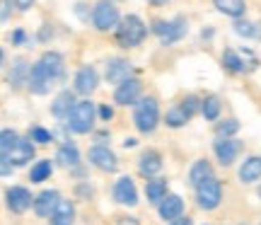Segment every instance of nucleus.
Wrapping results in <instances>:
<instances>
[{
    "label": "nucleus",
    "mask_w": 261,
    "mask_h": 225,
    "mask_svg": "<svg viewBox=\"0 0 261 225\" xmlns=\"http://www.w3.org/2000/svg\"><path fill=\"white\" fill-rule=\"evenodd\" d=\"M133 123L140 133H152L160 123V107L155 97H140L133 109Z\"/></svg>",
    "instance_id": "f257e3e1"
},
{
    "label": "nucleus",
    "mask_w": 261,
    "mask_h": 225,
    "mask_svg": "<svg viewBox=\"0 0 261 225\" xmlns=\"http://www.w3.org/2000/svg\"><path fill=\"white\" fill-rule=\"evenodd\" d=\"M145 34H148V27H145V22L138 15H126L121 19V24L116 27V41L126 48L138 46L140 41L145 39Z\"/></svg>",
    "instance_id": "f03ea898"
},
{
    "label": "nucleus",
    "mask_w": 261,
    "mask_h": 225,
    "mask_svg": "<svg viewBox=\"0 0 261 225\" xmlns=\"http://www.w3.org/2000/svg\"><path fill=\"white\" fill-rule=\"evenodd\" d=\"M94 116H97V107L90 99L75 104V109L68 116V129L73 133H90L94 129Z\"/></svg>",
    "instance_id": "7ed1b4c3"
},
{
    "label": "nucleus",
    "mask_w": 261,
    "mask_h": 225,
    "mask_svg": "<svg viewBox=\"0 0 261 225\" xmlns=\"http://www.w3.org/2000/svg\"><path fill=\"white\" fill-rule=\"evenodd\" d=\"M196 201H198V206L205 208V211L218 208L220 201H223V184H220L215 177L201 182V184L196 187Z\"/></svg>",
    "instance_id": "20e7f679"
},
{
    "label": "nucleus",
    "mask_w": 261,
    "mask_h": 225,
    "mask_svg": "<svg viewBox=\"0 0 261 225\" xmlns=\"http://www.w3.org/2000/svg\"><path fill=\"white\" fill-rule=\"evenodd\" d=\"M198 107H201L198 99H196L194 94H189V97H184L181 102L174 104V107L169 109L167 116H165V121H167V126H172V129H179V126H184V123L194 116Z\"/></svg>",
    "instance_id": "39448f33"
},
{
    "label": "nucleus",
    "mask_w": 261,
    "mask_h": 225,
    "mask_svg": "<svg viewBox=\"0 0 261 225\" xmlns=\"http://www.w3.org/2000/svg\"><path fill=\"white\" fill-rule=\"evenodd\" d=\"M92 22H94V27L99 29V32L116 29L119 24H121V19H119V10L114 8V3H109V0H102V3H97V5H94Z\"/></svg>",
    "instance_id": "423d86ee"
},
{
    "label": "nucleus",
    "mask_w": 261,
    "mask_h": 225,
    "mask_svg": "<svg viewBox=\"0 0 261 225\" xmlns=\"http://www.w3.org/2000/svg\"><path fill=\"white\" fill-rule=\"evenodd\" d=\"M152 32L160 37L162 44H174L187 34V19L184 17H174L172 22H165V19H158L152 24Z\"/></svg>",
    "instance_id": "0eeeda50"
},
{
    "label": "nucleus",
    "mask_w": 261,
    "mask_h": 225,
    "mask_svg": "<svg viewBox=\"0 0 261 225\" xmlns=\"http://www.w3.org/2000/svg\"><path fill=\"white\" fill-rule=\"evenodd\" d=\"M140 80L138 78H128L123 80L121 85H116L114 90V102L121 104V107H128V104H138L140 102Z\"/></svg>",
    "instance_id": "6e6552de"
},
{
    "label": "nucleus",
    "mask_w": 261,
    "mask_h": 225,
    "mask_svg": "<svg viewBox=\"0 0 261 225\" xmlns=\"http://www.w3.org/2000/svg\"><path fill=\"white\" fill-rule=\"evenodd\" d=\"M54 83H56V78L41 66V61H37V63L32 66V73H29V83H27L29 90L34 94H46L48 90L54 87Z\"/></svg>",
    "instance_id": "1a4fd4ad"
},
{
    "label": "nucleus",
    "mask_w": 261,
    "mask_h": 225,
    "mask_svg": "<svg viewBox=\"0 0 261 225\" xmlns=\"http://www.w3.org/2000/svg\"><path fill=\"white\" fill-rule=\"evenodd\" d=\"M5 201H8V208L12 213H24L29 206H34V198L29 194V189L24 187H10L5 191Z\"/></svg>",
    "instance_id": "9d476101"
},
{
    "label": "nucleus",
    "mask_w": 261,
    "mask_h": 225,
    "mask_svg": "<svg viewBox=\"0 0 261 225\" xmlns=\"http://www.w3.org/2000/svg\"><path fill=\"white\" fill-rule=\"evenodd\" d=\"M213 150H215V158L227 167V165H232L234 160H237L240 150H242V143L234 141V138H218L213 143Z\"/></svg>",
    "instance_id": "9b49d317"
},
{
    "label": "nucleus",
    "mask_w": 261,
    "mask_h": 225,
    "mask_svg": "<svg viewBox=\"0 0 261 225\" xmlns=\"http://www.w3.org/2000/svg\"><path fill=\"white\" fill-rule=\"evenodd\" d=\"M90 162H92L97 169H102V172H114V169L119 167L116 155H114L107 145H92V148H90Z\"/></svg>",
    "instance_id": "f8f14e48"
},
{
    "label": "nucleus",
    "mask_w": 261,
    "mask_h": 225,
    "mask_svg": "<svg viewBox=\"0 0 261 225\" xmlns=\"http://www.w3.org/2000/svg\"><path fill=\"white\" fill-rule=\"evenodd\" d=\"M32 158H34V145H32V141L19 138L17 145L3 155V162H8V165H27V162H32Z\"/></svg>",
    "instance_id": "ddd939ff"
},
{
    "label": "nucleus",
    "mask_w": 261,
    "mask_h": 225,
    "mask_svg": "<svg viewBox=\"0 0 261 225\" xmlns=\"http://www.w3.org/2000/svg\"><path fill=\"white\" fill-rule=\"evenodd\" d=\"M61 204L56 189H44L37 198H34V213L41 218H51V213L56 211V206Z\"/></svg>",
    "instance_id": "4468645a"
},
{
    "label": "nucleus",
    "mask_w": 261,
    "mask_h": 225,
    "mask_svg": "<svg viewBox=\"0 0 261 225\" xmlns=\"http://www.w3.org/2000/svg\"><path fill=\"white\" fill-rule=\"evenodd\" d=\"M114 198L123 204V206H136L138 204V191H136V184L130 177H121L116 184H114Z\"/></svg>",
    "instance_id": "2eb2a0df"
},
{
    "label": "nucleus",
    "mask_w": 261,
    "mask_h": 225,
    "mask_svg": "<svg viewBox=\"0 0 261 225\" xmlns=\"http://www.w3.org/2000/svg\"><path fill=\"white\" fill-rule=\"evenodd\" d=\"M99 83V75L92 66H83L75 75V92L77 94H90Z\"/></svg>",
    "instance_id": "dca6fc26"
},
{
    "label": "nucleus",
    "mask_w": 261,
    "mask_h": 225,
    "mask_svg": "<svg viewBox=\"0 0 261 225\" xmlns=\"http://www.w3.org/2000/svg\"><path fill=\"white\" fill-rule=\"evenodd\" d=\"M160 169H162V155H160L158 150H145L138 158V172L143 177L152 179Z\"/></svg>",
    "instance_id": "f3484780"
},
{
    "label": "nucleus",
    "mask_w": 261,
    "mask_h": 225,
    "mask_svg": "<svg viewBox=\"0 0 261 225\" xmlns=\"http://www.w3.org/2000/svg\"><path fill=\"white\" fill-rule=\"evenodd\" d=\"M158 211H160V218H162V220H177V218H181L184 201H181V196H177V194H167L165 201L158 206Z\"/></svg>",
    "instance_id": "a211bd4d"
},
{
    "label": "nucleus",
    "mask_w": 261,
    "mask_h": 225,
    "mask_svg": "<svg viewBox=\"0 0 261 225\" xmlns=\"http://www.w3.org/2000/svg\"><path fill=\"white\" fill-rule=\"evenodd\" d=\"M75 104H77V102H75V92L63 90V92L54 99V104H51V114H54L56 119H68V116H70V112L75 109Z\"/></svg>",
    "instance_id": "6ab92c4d"
},
{
    "label": "nucleus",
    "mask_w": 261,
    "mask_h": 225,
    "mask_svg": "<svg viewBox=\"0 0 261 225\" xmlns=\"http://www.w3.org/2000/svg\"><path fill=\"white\" fill-rule=\"evenodd\" d=\"M128 78H130L128 61H123V58H112V61L107 63V80H109V83L121 85L123 80H128Z\"/></svg>",
    "instance_id": "aec40b11"
},
{
    "label": "nucleus",
    "mask_w": 261,
    "mask_h": 225,
    "mask_svg": "<svg viewBox=\"0 0 261 225\" xmlns=\"http://www.w3.org/2000/svg\"><path fill=\"white\" fill-rule=\"evenodd\" d=\"M145 196H148L150 204L160 206L167 196V179H148L145 182Z\"/></svg>",
    "instance_id": "412c9836"
},
{
    "label": "nucleus",
    "mask_w": 261,
    "mask_h": 225,
    "mask_svg": "<svg viewBox=\"0 0 261 225\" xmlns=\"http://www.w3.org/2000/svg\"><path fill=\"white\" fill-rule=\"evenodd\" d=\"M211 177H215V174H213V167H211L208 160H196L194 165H191V169H189L191 187H198L201 182H205V179H211Z\"/></svg>",
    "instance_id": "4be33fe9"
},
{
    "label": "nucleus",
    "mask_w": 261,
    "mask_h": 225,
    "mask_svg": "<svg viewBox=\"0 0 261 225\" xmlns=\"http://www.w3.org/2000/svg\"><path fill=\"white\" fill-rule=\"evenodd\" d=\"M29 73H32V66H29L24 58H17L15 63H12V68H10V75L8 80L12 87H19L22 83H29Z\"/></svg>",
    "instance_id": "5701e85b"
},
{
    "label": "nucleus",
    "mask_w": 261,
    "mask_h": 225,
    "mask_svg": "<svg viewBox=\"0 0 261 225\" xmlns=\"http://www.w3.org/2000/svg\"><path fill=\"white\" fill-rule=\"evenodd\" d=\"M75 220V208L70 201L61 198V204L56 206V211L51 213V225H73Z\"/></svg>",
    "instance_id": "b1692460"
},
{
    "label": "nucleus",
    "mask_w": 261,
    "mask_h": 225,
    "mask_svg": "<svg viewBox=\"0 0 261 225\" xmlns=\"http://www.w3.org/2000/svg\"><path fill=\"white\" fill-rule=\"evenodd\" d=\"M56 160L63 165V167H77V162H80V150L75 143H63L56 153Z\"/></svg>",
    "instance_id": "393cba45"
},
{
    "label": "nucleus",
    "mask_w": 261,
    "mask_h": 225,
    "mask_svg": "<svg viewBox=\"0 0 261 225\" xmlns=\"http://www.w3.org/2000/svg\"><path fill=\"white\" fill-rule=\"evenodd\" d=\"M259 177H261V158H247L242 162V167H240V179L244 184H249V182H256Z\"/></svg>",
    "instance_id": "a878e982"
},
{
    "label": "nucleus",
    "mask_w": 261,
    "mask_h": 225,
    "mask_svg": "<svg viewBox=\"0 0 261 225\" xmlns=\"http://www.w3.org/2000/svg\"><path fill=\"white\" fill-rule=\"evenodd\" d=\"M39 61H41V66L46 68V70L54 75L56 80L63 75V56H61V54H56V51H46V54L39 58Z\"/></svg>",
    "instance_id": "bb28decb"
},
{
    "label": "nucleus",
    "mask_w": 261,
    "mask_h": 225,
    "mask_svg": "<svg viewBox=\"0 0 261 225\" xmlns=\"http://www.w3.org/2000/svg\"><path fill=\"white\" fill-rule=\"evenodd\" d=\"M213 3L223 15H230V17H242L244 15V0H213Z\"/></svg>",
    "instance_id": "cd10ccee"
},
{
    "label": "nucleus",
    "mask_w": 261,
    "mask_h": 225,
    "mask_svg": "<svg viewBox=\"0 0 261 225\" xmlns=\"http://www.w3.org/2000/svg\"><path fill=\"white\" fill-rule=\"evenodd\" d=\"M48 177H51V160H39V162H34L32 169H29V179H32L34 184L46 182Z\"/></svg>",
    "instance_id": "c85d7f7f"
},
{
    "label": "nucleus",
    "mask_w": 261,
    "mask_h": 225,
    "mask_svg": "<svg viewBox=\"0 0 261 225\" xmlns=\"http://www.w3.org/2000/svg\"><path fill=\"white\" fill-rule=\"evenodd\" d=\"M201 114H203L208 121H215L218 119V114H220V99L218 97H205L203 102H201Z\"/></svg>",
    "instance_id": "c756f323"
},
{
    "label": "nucleus",
    "mask_w": 261,
    "mask_h": 225,
    "mask_svg": "<svg viewBox=\"0 0 261 225\" xmlns=\"http://www.w3.org/2000/svg\"><path fill=\"white\" fill-rule=\"evenodd\" d=\"M223 63H225L227 68H230L232 73H242L244 68H247V63H244V58L240 56L237 51H232V48H227V51L223 54Z\"/></svg>",
    "instance_id": "7c9ffc66"
},
{
    "label": "nucleus",
    "mask_w": 261,
    "mask_h": 225,
    "mask_svg": "<svg viewBox=\"0 0 261 225\" xmlns=\"http://www.w3.org/2000/svg\"><path fill=\"white\" fill-rule=\"evenodd\" d=\"M237 131H240V121H237V119H225V121H220L215 126L218 138H232Z\"/></svg>",
    "instance_id": "2f4dec72"
},
{
    "label": "nucleus",
    "mask_w": 261,
    "mask_h": 225,
    "mask_svg": "<svg viewBox=\"0 0 261 225\" xmlns=\"http://www.w3.org/2000/svg\"><path fill=\"white\" fill-rule=\"evenodd\" d=\"M17 141H19V136L15 131H10V129H5V131L0 133V153L5 155V153H10V150L17 145Z\"/></svg>",
    "instance_id": "473e14b6"
},
{
    "label": "nucleus",
    "mask_w": 261,
    "mask_h": 225,
    "mask_svg": "<svg viewBox=\"0 0 261 225\" xmlns=\"http://www.w3.org/2000/svg\"><path fill=\"white\" fill-rule=\"evenodd\" d=\"M51 131H46V129H41V126H34L32 131H29V141L32 143H51Z\"/></svg>",
    "instance_id": "72a5a7b5"
},
{
    "label": "nucleus",
    "mask_w": 261,
    "mask_h": 225,
    "mask_svg": "<svg viewBox=\"0 0 261 225\" xmlns=\"http://www.w3.org/2000/svg\"><path fill=\"white\" fill-rule=\"evenodd\" d=\"M234 32L240 37H256V29H254L252 22H244V19H237L234 22Z\"/></svg>",
    "instance_id": "f704fd0d"
},
{
    "label": "nucleus",
    "mask_w": 261,
    "mask_h": 225,
    "mask_svg": "<svg viewBox=\"0 0 261 225\" xmlns=\"http://www.w3.org/2000/svg\"><path fill=\"white\" fill-rule=\"evenodd\" d=\"M112 116H114V109H112V107H107V104H99V119H102V121H109Z\"/></svg>",
    "instance_id": "c9c22d12"
},
{
    "label": "nucleus",
    "mask_w": 261,
    "mask_h": 225,
    "mask_svg": "<svg viewBox=\"0 0 261 225\" xmlns=\"http://www.w3.org/2000/svg\"><path fill=\"white\" fill-rule=\"evenodd\" d=\"M10 39H12V44H22V41H24L27 37H24V32H22V29H17V32H15V34H12Z\"/></svg>",
    "instance_id": "e433bc0d"
},
{
    "label": "nucleus",
    "mask_w": 261,
    "mask_h": 225,
    "mask_svg": "<svg viewBox=\"0 0 261 225\" xmlns=\"http://www.w3.org/2000/svg\"><path fill=\"white\" fill-rule=\"evenodd\" d=\"M32 3H34V0H15V5H17L19 10H29L32 8Z\"/></svg>",
    "instance_id": "4c0bfd02"
},
{
    "label": "nucleus",
    "mask_w": 261,
    "mask_h": 225,
    "mask_svg": "<svg viewBox=\"0 0 261 225\" xmlns=\"http://www.w3.org/2000/svg\"><path fill=\"white\" fill-rule=\"evenodd\" d=\"M172 225H194V223H191L189 216H181V218H177V220H172Z\"/></svg>",
    "instance_id": "58836bf2"
},
{
    "label": "nucleus",
    "mask_w": 261,
    "mask_h": 225,
    "mask_svg": "<svg viewBox=\"0 0 261 225\" xmlns=\"http://www.w3.org/2000/svg\"><path fill=\"white\" fill-rule=\"evenodd\" d=\"M119 225H138V218H121Z\"/></svg>",
    "instance_id": "ea45409f"
},
{
    "label": "nucleus",
    "mask_w": 261,
    "mask_h": 225,
    "mask_svg": "<svg viewBox=\"0 0 261 225\" xmlns=\"http://www.w3.org/2000/svg\"><path fill=\"white\" fill-rule=\"evenodd\" d=\"M10 15V0H3V19H8Z\"/></svg>",
    "instance_id": "a19ab883"
},
{
    "label": "nucleus",
    "mask_w": 261,
    "mask_h": 225,
    "mask_svg": "<svg viewBox=\"0 0 261 225\" xmlns=\"http://www.w3.org/2000/svg\"><path fill=\"white\" fill-rule=\"evenodd\" d=\"M123 145H126V148H133V145H136V138H126V141H123Z\"/></svg>",
    "instance_id": "79ce46f5"
},
{
    "label": "nucleus",
    "mask_w": 261,
    "mask_h": 225,
    "mask_svg": "<svg viewBox=\"0 0 261 225\" xmlns=\"http://www.w3.org/2000/svg\"><path fill=\"white\" fill-rule=\"evenodd\" d=\"M256 194H259V198H261V187H259V191H256Z\"/></svg>",
    "instance_id": "37998d69"
}]
</instances>
